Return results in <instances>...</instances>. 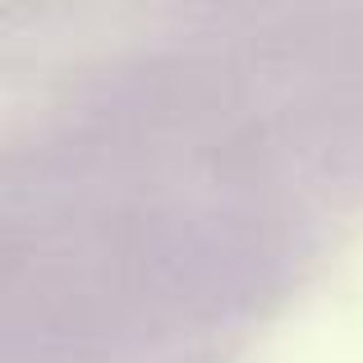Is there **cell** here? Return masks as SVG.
<instances>
[]
</instances>
